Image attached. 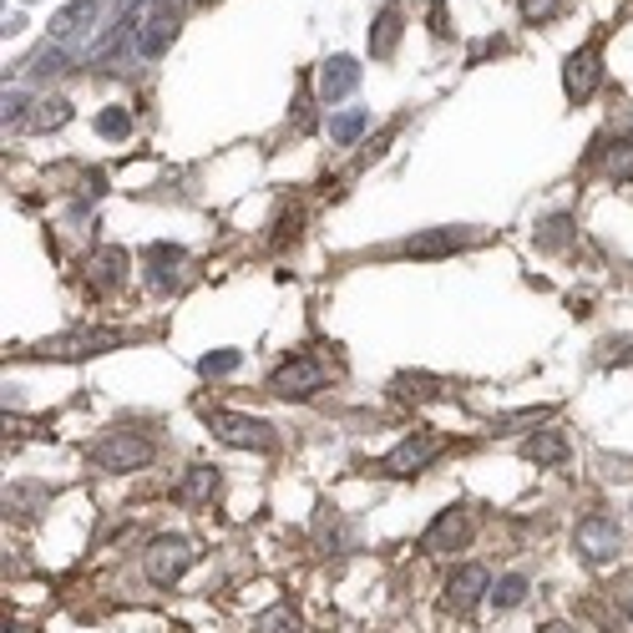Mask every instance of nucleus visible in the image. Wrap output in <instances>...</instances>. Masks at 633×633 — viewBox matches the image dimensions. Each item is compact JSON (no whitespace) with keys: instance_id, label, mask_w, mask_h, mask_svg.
Listing matches in <instances>:
<instances>
[{"instance_id":"nucleus-1","label":"nucleus","mask_w":633,"mask_h":633,"mask_svg":"<svg viewBox=\"0 0 633 633\" xmlns=\"http://www.w3.org/2000/svg\"><path fill=\"white\" fill-rule=\"evenodd\" d=\"M158 456V441L143 431H133V426H117V431L97 436V441H87V462L97 466V472H143L147 462Z\"/></svg>"},{"instance_id":"nucleus-2","label":"nucleus","mask_w":633,"mask_h":633,"mask_svg":"<svg viewBox=\"0 0 633 633\" xmlns=\"http://www.w3.org/2000/svg\"><path fill=\"white\" fill-rule=\"evenodd\" d=\"M203 426H208L224 447H238V451H274L279 436L269 421L259 416H244V410H203Z\"/></svg>"},{"instance_id":"nucleus-3","label":"nucleus","mask_w":633,"mask_h":633,"mask_svg":"<svg viewBox=\"0 0 633 633\" xmlns=\"http://www.w3.org/2000/svg\"><path fill=\"white\" fill-rule=\"evenodd\" d=\"M330 381H335V370L319 355H294L269 375V391H274L279 400H309V396H319Z\"/></svg>"},{"instance_id":"nucleus-4","label":"nucleus","mask_w":633,"mask_h":633,"mask_svg":"<svg viewBox=\"0 0 633 633\" xmlns=\"http://www.w3.org/2000/svg\"><path fill=\"white\" fill-rule=\"evenodd\" d=\"M199 563V547L188 538H172V532H162V538L147 542V553H143V567H147V578L158 583V588H172V583L183 578L188 567Z\"/></svg>"},{"instance_id":"nucleus-5","label":"nucleus","mask_w":633,"mask_h":633,"mask_svg":"<svg viewBox=\"0 0 633 633\" xmlns=\"http://www.w3.org/2000/svg\"><path fill=\"white\" fill-rule=\"evenodd\" d=\"M573 547H578V557H583L588 567H608L613 557H619V547H623L619 517H608V512L583 517L578 532H573Z\"/></svg>"},{"instance_id":"nucleus-6","label":"nucleus","mask_w":633,"mask_h":633,"mask_svg":"<svg viewBox=\"0 0 633 633\" xmlns=\"http://www.w3.org/2000/svg\"><path fill=\"white\" fill-rule=\"evenodd\" d=\"M178 21H183V0H152L143 15V26H137V52H143L147 61L168 56L172 36H178Z\"/></svg>"},{"instance_id":"nucleus-7","label":"nucleus","mask_w":633,"mask_h":633,"mask_svg":"<svg viewBox=\"0 0 633 633\" xmlns=\"http://www.w3.org/2000/svg\"><path fill=\"white\" fill-rule=\"evenodd\" d=\"M441 451H447V441H441L436 431H410L406 441H400V447L381 462V472L385 476H416V472H426Z\"/></svg>"},{"instance_id":"nucleus-8","label":"nucleus","mask_w":633,"mask_h":633,"mask_svg":"<svg viewBox=\"0 0 633 633\" xmlns=\"http://www.w3.org/2000/svg\"><path fill=\"white\" fill-rule=\"evenodd\" d=\"M472 512L466 507H447V512H436V522L426 528V538H421V553H431V557H441V553H462L466 542H472Z\"/></svg>"},{"instance_id":"nucleus-9","label":"nucleus","mask_w":633,"mask_h":633,"mask_svg":"<svg viewBox=\"0 0 633 633\" xmlns=\"http://www.w3.org/2000/svg\"><path fill=\"white\" fill-rule=\"evenodd\" d=\"M598 81H603V56H598V41H583L578 52L567 56V67H563L567 102H588V97L598 92Z\"/></svg>"},{"instance_id":"nucleus-10","label":"nucleus","mask_w":633,"mask_h":633,"mask_svg":"<svg viewBox=\"0 0 633 633\" xmlns=\"http://www.w3.org/2000/svg\"><path fill=\"white\" fill-rule=\"evenodd\" d=\"M133 335L127 330H92V335H61V340H46L36 344V350H26V355H56V360H67V355H102V350H117V344H127Z\"/></svg>"},{"instance_id":"nucleus-11","label":"nucleus","mask_w":633,"mask_h":633,"mask_svg":"<svg viewBox=\"0 0 633 633\" xmlns=\"http://www.w3.org/2000/svg\"><path fill=\"white\" fill-rule=\"evenodd\" d=\"M476 238H482L476 228H431V234L406 238L396 253H406V259H447V253H456V249H472Z\"/></svg>"},{"instance_id":"nucleus-12","label":"nucleus","mask_w":633,"mask_h":633,"mask_svg":"<svg viewBox=\"0 0 633 633\" xmlns=\"http://www.w3.org/2000/svg\"><path fill=\"white\" fill-rule=\"evenodd\" d=\"M143 264H147V284L158 294L178 290L183 284V264H188V253L178 249V244H152V249L143 253Z\"/></svg>"},{"instance_id":"nucleus-13","label":"nucleus","mask_w":633,"mask_h":633,"mask_svg":"<svg viewBox=\"0 0 633 633\" xmlns=\"http://www.w3.org/2000/svg\"><path fill=\"white\" fill-rule=\"evenodd\" d=\"M482 598H491V578H487V567H476V563H466V567H456L447 578V603L456 608V613H472Z\"/></svg>"},{"instance_id":"nucleus-14","label":"nucleus","mask_w":633,"mask_h":633,"mask_svg":"<svg viewBox=\"0 0 633 633\" xmlns=\"http://www.w3.org/2000/svg\"><path fill=\"white\" fill-rule=\"evenodd\" d=\"M127 264H133V253L127 249H97L92 253V264H87V284H92V294H112L127 279Z\"/></svg>"},{"instance_id":"nucleus-15","label":"nucleus","mask_w":633,"mask_h":633,"mask_svg":"<svg viewBox=\"0 0 633 633\" xmlns=\"http://www.w3.org/2000/svg\"><path fill=\"white\" fill-rule=\"evenodd\" d=\"M360 87V61L355 56H330L325 67H319V102H340V97H350Z\"/></svg>"},{"instance_id":"nucleus-16","label":"nucleus","mask_w":633,"mask_h":633,"mask_svg":"<svg viewBox=\"0 0 633 633\" xmlns=\"http://www.w3.org/2000/svg\"><path fill=\"white\" fill-rule=\"evenodd\" d=\"M97 15H102L97 0H71V5H61V11L52 15V41L56 46H67V41L87 36V31L97 26Z\"/></svg>"},{"instance_id":"nucleus-17","label":"nucleus","mask_w":633,"mask_h":633,"mask_svg":"<svg viewBox=\"0 0 633 633\" xmlns=\"http://www.w3.org/2000/svg\"><path fill=\"white\" fill-rule=\"evenodd\" d=\"M400 21H406V15H400V5H385L381 15H375V26H370V56H375V61H385V56H396V46H400Z\"/></svg>"},{"instance_id":"nucleus-18","label":"nucleus","mask_w":633,"mask_h":633,"mask_svg":"<svg viewBox=\"0 0 633 633\" xmlns=\"http://www.w3.org/2000/svg\"><path fill=\"white\" fill-rule=\"evenodd\" d=\"M213 491H218V466H193V472L178 482L172 497L183 501V507H203V501H213Z\"/></svg>"},{"instance_id":"nucleus-19","label":"nucleus","mask_w":633,"mask_h":633,"mask_svg":"<svg viewBox=\"0 0 633 633\" xmlns=\"http://www.w3.org/2000/svg\"><path fill=\"white\" fill-rule=\"evenodd\" d=\"M522 456H528L532 466H563L567 462V441H563V431H538L522 447Z\"/></svg>"},{"instance_id":"nucleus-20","label":"nucleus","mask_w":633,"mask_h":633,"mask_svg":"<svg viewBox=\"0 0 633 633\" xmlns=\"http://www.w3.org/2000/svg\"><path fill=\"white\" fill-rule=\"evenodd\" d=\"M67 67H71V52L52 41V46H41L36 56H26V67H21V71H26L31 81H46V77H61Z\"/></svg>"},{"instance_id":"nucleus-21","label":"nucleus","mask_w":633,"mask_h":633,"mask_svg":"<svg viewBox=\"0 0 633 633\" xmlns=\"http://www.w3.org/2000/svg\"><path fill=\"white\" fill-rule=\"evenodd\" d=\"M71 122V102L67 97H46V102H36V112L26 117L31 133H56V127H67Z\"/></svg>"},{"instance_id":"nucleus-22","label":"nucleus","mask_w":633,"mask_h":633,"mask_svg":"<svg viewBox=\"0 0 633 633\" xmlns=\"http://www.w3.org/2000/svg\"><path fill=\"white\" fill-rule=\"evenodd\" d=\"M46 497H52V487H41V482H15V487H5V512L36 517V507Z\"/></svg>"},{"instance_id":"nucleus-23","label":"nucleus","mask_w":633,"mask_h":633,"mask_svg":"<svg viewBox=\"0 0 633 633\" xmlns=\"http://www.w3.org/2000/svg\"><path fill=\"white\" fill-rule=\"evenodd\" d=\"M365 127H370V112H365V106H344L340 117H330V137H335V147H350L360 133H365Z\"/></svg>"},{"instance_id":"nucleus-24","label":"nucleus","mask_w":633,"mask_h":633,"mask_svg":"<svg viewBox=\"0 0 633 633\" xmlns=\"http://www.w3.org/2000/svg\"><path fill=\"white\" fill-rule=\"evenodd\" d=\"M253 633H299V613L290 603H274L269 613L253 619Z\"/></svg>"},{"instance_id":"nucleus-25","label":"nucleus","mask_w":633,"mask_h":633,"mask_svg":"<svg viewBox=\"0 0 633 633\" xmlns=\"http://www.w3.org/2000/svg\"><path fill=\"white\" fill-rule=\"evenodd\" d=\"M238 365H244V350H208V355L199 360V375L218 381V375H234Z\"/></svg>"},{"instance_id":"nucleus-26","label":"nucleus","mask_w":633,"mask_h":633,"mask_svg":"<svg viewBox=\"0 0 633 633\" xmlns=\"http://www.w3.org/2000/svg\"><path fill=\"white\" fill-rule=\"evenodd\" d=\"M528 588H532V583L522 578V573H507V578H497V588H491V603H497V608H517L522 598H528Z\"/></svg>"},{"instance_id":"nucleus-27","label":"nucleus","mask_w":633,"mask_h":633,"mask_svg":"<svg viewBox=\"0 0 633 633\" xmlns=\"http://www.w3.org/2000/svg\"><path fill=\"white\" fill-rule=\"evenodd\" d=\"M608 178L633 183V137H619V143L608 147Z\"/></svg>"},{"instance_id":"nucleus-28","label":"nucleus","mask_w":633,"mask_h":633,"mask_svg":"<svg viewBox=\"0 0 633 633\" xmlns=\"http://www.w3.org/2000/svg\"><path fill=\"white\" fill-rule=\"evenodd\" d=\"M97 133L112 137V143H117V137H127V133H133V106H106L102 117H97Z\"/></svg>"},{"instance_id":"nucleus-29","label":"nucleus","mask_w":633,"mask_h":633,"mask_svg":"<svg viewBox=\"0 0 633 633\" xmlns=\"http://www.w3.org/2000/svg\"><path fill=\"white\" fill-rule=\"evenodd\" d=\"M517 5H522V21H528V26H547V21L563 11V0H517Z\"/></svg>"},{"instance_id":"nucleus-30","label":"nucleus","mask_w":633,"mask_h":633,"mask_svg":"<svg viewBox=\"0 0 633 633\" xmlns=\"http://www.w3.org/2000/svg\"><path fill=\"white\" fill-rule=\"evenodd\" d=\"M567 234H573V218H567V213H557V218H547V224H542L538 244H542V249H557V244H567Z\"/></svg>"},{"instance_id":"nucleus-31","label":"nucleus","mask_w":633,"mask_h":633,"mask_svg":"<svg viewBox=\"0 0 633 633\" xmlns=\"http://www.w3.org/2000/svg\"><path fill=\"white\" fill-rule=\"evenodd\" d=\"M26 106H31V97L21 92V87H5V127H11V122H21V127H26V117H31Z\"/></svg>"},{"instance_id":"nucleus-32","label":"nucleus","mask_w":633,"mask_h":633,"mask_svg":"<svg viewBox=\"0 0 633 633\" xmlns=\"http://www.w3.org/2000/svg\"><path fill=\"white\" fill-rule=\"evenodd\" d=\"M538 421H547V406H532V410H517V416H501V431H512V426H538Z\"/></svg>"},{"instance_id":"nucleus-33","label":"nucleus","mask_w":633,"mask_h":633,"mask_svg":"<svg viewBox=\"0 0 633 633\" xmlns=\"http://www.w3.org/2000/svg\"><path fill=\"white\" fill-rule=\"evenodd\" d=\"M0 31H5V36L26 31V15H21V11H5V15H0Z\"/></svg>"},{"instance_id":"nucleus-34","label":"nucleus","mask_w":633,"mask_h":633,"mask_svg":"<svg viewBox=\"0 0 633 633\" xmlns=\"http://www.w3.org/2000/svg\"><path fill=\"white\" fill-rule=\"evenodd\" d=\"M538 633H573V629H567V623H542Z\"/></svg>"},{"instance_id":"nucleus-35","label":"nucleus","mask_w":633,"mask_h":633,"mask_svg":"<svg viewBox=\"0 0 633 633\" xmlns=\"http://www.w3.org/2000/svg\"><path fill=\"white\" fill-rule=\"evenodd\" d=\"M629 619H633V598H629Z\"/></svg>"},{"instance_id":"nucleus-36","label":"nucleus","mask_w":633,"mask_h":633,"mask_svg":"<svg viewBox=\"0 0 633 633\" xmlns=\"http://www.w3.org/2000/svg\"><path fill=\"white\" fill-rule=\"evenodd\" d=\"M21 5H36V0H21Z\"/></svg>"}]
</instances>
